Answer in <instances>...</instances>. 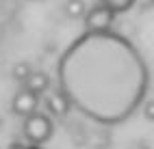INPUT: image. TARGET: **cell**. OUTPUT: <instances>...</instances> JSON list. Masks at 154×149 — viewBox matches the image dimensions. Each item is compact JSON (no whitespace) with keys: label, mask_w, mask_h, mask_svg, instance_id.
I'll return each mask as SVG.
<instances>
[{"label":"cell","mask_w":154,"mask_h":149,"mask_svg":"<svg viewBox=\"0 0 154 149\" xmlns=\"http://www.w3.org/2000/svg\"><path fill=\"white\" fill-rule=\"evenodd\" d=\"M30 74H33V67H30V63H26V61L17 63V65L13 67V78H15V80H20V82H24Z\"/></svg>","instance_id":"cell-9"},{"label":"cell","mask_w":154,"mask_h":149,"mask_svg":"<svg viewBox=\"0 0 154 149\" xmlns=\"http://www.w3.org/2000/svg\"><path fill=\"white\" fill-rule=\"evenodd\" d=\"M22 84H24V89H28L30 93H37L39 97H42V95L48 91V89H50V78H48V74L33 69V74H30Z\"/></svg>","instance_id":"cell-6"},{"label":"cell","mask_w":154,"mask_h":149,"mask_svg":"<svg viewBox=\"0 0 154 149\" xmlns=\"http://www.w3.org/2000/svg\"><path fill=\"white\" fill-rule=\"evenodd\" d=\"M39 106H42V97H39L37 93H30L28 89H24V86L20 89V91L13 95V99H11V110H13V115L22 117V119H26V117L33 115V112H37Z\"/></svg>","instance_id":"cell-5"},{"label":"cell","mask_w":154,"mask_h":149,"mask_svg":"<svg viewBox=\"0 0 154 149\" xmlns=\"http://www.w3.org/2000/svg\"><path fill=\"white\" fill-rule=\"evenodd\" d=\"M139 110L143 112V117H146L148 121H154V99H148V102H143Z\"/></svg>","instance_id":"cell-10"},{"label":"cell","mask_w":154,"mask_h":149,"mask_svg":"<svg viewBox=\"0 0 154 149\" xmlns=\"http://www.w3.org/2000/svg\"><path fill=\"white\" fill-rule=\"evenodd\" d=\"M89 11V7L85 0H65V15L72 19H80L85 17V13Z\"/></svg>","instance_id":"cell-7"},{"label":"cell","mask_w":154,"mask_h":149,"mask_svg":"<svg viewBox=\"0 0 154 149\" xmlns=\"http://www.w3.org/2000/svg\"><path fill=\"white\" fill-rule=\"evenodd\" d=\"M26 149H39V147H37V145H30V147H26Z\"/></svg>","instance_id":"cell-11"},{"label":"cell","mask_w":154,"mask_h":149,"mask_svg":"<svg viewBox=\"0 0 154 149\" xmlns=\"http://www.w3.org/2000/svg\"><path fill=\"white\" fill-rule=\"evenodd\" d=\"M100 4H104L106 9H111L113 13H126L128 9H132L135 0H100Z\"/></svg>","instance_id":"cell-8"},{"label":"cell","mask_w":154,"mask_h":149,"mask_svg":"<svg viewBox=\"0 0 154 149\" xmlns=\"http://www.w3.org/2000/svg\"><path fill=\"white\" fill-rule=\"evenodd\" d=\"M42 106L46 108V115H50V117H65L72 110L69 99L65 97V93L59 86H54V89L50 86L42 95Z\"/></svg>","instance_id":"cell-4"},{"label":"cell","mask_w":154,"mask_h":149,"mask_svg":"<svg viewBox=\"0 0 154 149\" xmlns=\"http://www.w3.org/2000/svg\"><path fill=\"white\" fill-rule=\"evenodd\" d=\"M52 130H54V125H52V117L42 112V110H37L33 112L30 117L24 119V123H22V132H24V138L30 143V145H44L50 136H52Z\"/></svg>","instance_id":"cell-2"},{"label":"cell","mask_w":154,"mask_h":149,"mask_svg":"<svg viewBox=\"0 0 154 149\" xmlns=\"http://www.w3.org/2000/svg\"><path fill=\"white\" fill-rule=\"evenodd\" d=\"M57 86L74 110L98 125H119L135 115L150 86L141 52L119 33H83L57 63Z\"/></svg>","instance_id":"cell-1"},{"label":"cell","mask_w":154,"mask_h":149,"mask_svg":"<svg viewBox=\"0 0 154 149\" xmlns=\"http://www.w3.org/2000/svg\"><path fill=\"white\" fill-rule=\"evenodd\" d=\"M83 19H85L87 33H106L113 26L115 13L111 9H106L104 4H96V7H89V11L85 13Z\"/></svg>","instance_id":"cell-3"}]
</instances>
